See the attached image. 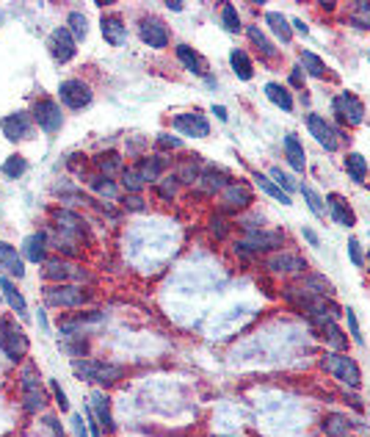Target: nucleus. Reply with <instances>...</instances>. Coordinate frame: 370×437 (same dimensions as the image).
<instances>
[{"instance_id": "nucleus-1", "label": "nucleus", "mask_w": 370, "mask_h": 437, "mask_svg": "<svg viewBox=\"0 0 370 437\" xmlns=\"http://www.w3.org/2000/svg\"><path fill=\"white\" fill-rule=\"evenodd\" d=\"M75 374L97 388H111L119 382L122 377V369L119 366H111V362H103V360H75L72 362Z\"/></svg>"}, {"instance_id": "nucleus-2", "label": "nucleus", "mask_w": 370, "mask_h": 437, "mask_svg": "<svg viewBox=\"0 0 370 437\" xmlns=\"http://www.w3.org/2000/svg\"><path fill=\"white\" fill-rule=\"evenodd\" d=\"M92 294L81 285H55V288H44V305L47 308H64V310H78L83 305H89Z\"/></svg>"}, {"instance_id": "nucleus-3", "label": "nucleus", "mask_w": 370, "mask_h": 437, "mask_svg": "<svg viewBox=\"0 0 370 437\" xmlns=\"http://www.w3.org/2000/svg\"><path fill=\"white\" fill-rule=\"evenodd\" d=\"M0 349H3L6 360L17 366V362L25 360V354H28V349H31V340H28V335L20 329V324H14V321H0Z\"/></svg>"}, {"instance_id": "nucleus-4", "label": "nucleus", "mask_w": 370, "mask_h": 437, "mask_svg": "<svg viewBox=\"0 0 370 437\" xmlns=\"http://www.w3.org/2000/svg\"><path fill=\"white\" fill-rule=\"evenodd\" d=\"M323 369H326L334 379H340L343 385H348V388H359V385H362V371H359V366H356V360H351L345 351H332V354H326V357H323Z\"/></svg>"}, {"instance_id": "nucleus-5", "label": "nucleus", "mask_w": 370, "mask_h": 437, "mask_svg": "<svg viewBox=\"0 0 370 437\" xmlns=\"http://www.w3.org/2000/svg\"><path fill=\"white\" fill-rule=\"evenodd\" d=\"M20 390H23V410H25V412L34 415V412H42V410H44L47 393H44L42 385H39V374H36V366H34V362L23 369Z\"/></svg>"}, {"instance_id": "nucleus-6", "label": "nucleus", "mask_w": 370, "mask_h": 437, "mask_svg": "<svg viewBox=\"0 0 370 437\" xmlns=\"http://www.w3.org/2000/svg\"><path fill=\"white\" fill-rule=\"evenodd\" d=\"M282 247V236L279 233H268V230H252L243 236V241L235 244L238 255L243 258H254L260 252H271V249H279Z\"/></svg>"}, {"instance_id": "nucleus-7", "label": "nucleus", "mask_w": 370, "mask_h": 437, "mask_svg": "<svg viewBox=\"0 0 370 437\" xmlns=\"http://www.w3.org/2000/svg\"><path fill=\"white\" fill-rule=\"evenodd\" d=\"M138 39L146 45V47H155V50H163L169 45V28L166 23L158 17V14H146L138 20Z\"/></svg>"}, {"instance_id": "nucleus-8", "label": "nucleus", "mask_w": 370, "mask_h": 437, "mask_svg": "<svg viewBox=\"0 0 370 437\" xmlns=\"http://www.w3.org/2000/svg\"><path fill=\"white\" fill-rule=\"evenodd\" d=\"M58 97H61V103L69 105L72 111H83V108H89L92 100H94L89 84H83L81 78H69V81H64V84L58 86Z\"/></svg>"}, {"instance_id": "nucleus-9", "label": "nucleus", "mask_w": 370, "mask_h": 437, "mask_svg": "<svg viewBox=\"0 0 370 437\" xmlns=\"http://www.w3.org/2000/svg\"><path fill=\"white\" fill-rule=\"evenodd\" d=\"M34 116L28 114V111H14V114H9V116H3L0 119V130H3V136L9 138V141H28V138H34Z\"/></svg>"}, {"instance_id": "nucleus-10", "label": "nucleus", "mask_w": 370, "mask_h": 437, "mask_svg": "<svg viewBox=\"0 0 370 437\" xmlns=\"http://www.w3.org/2000/svg\"><path fill=\"white\" fill-rule=\"evenodd\" d=\"M34 122H36V127H42L44 133H58L61 125H64L61 105H58L53 97L36 100V103H34Z\"/></svg>"}, {"instance_id": "nucleus-11", "label": "nucleus", "mask_w": 370, "mask_h": 437, "mask_svg": "<svg viewBox=\"0 0 370 437\" xmlns=\"http://www.w3.org/2000/svg\"><path fill=\"white\" fill-rule=\"evenodd\" d=\"M47 50H50V55H53L58 64H66V61L75 58L78 42H75V36L69 34L66 25H61V28H53V34L47 36Z\"/></svg>"}, {"instance_id": "nucleus-12", "label": "nucleus", "mask_w": 370, "mask_h": 437, "mask_svg": "<svg viewBox=\"0 0 370 437\" xmlns=\"http://www.w3.org/2000/svg\"><path fill=\"white\" fill-rule=\"evenodd\" d=\"M42 277L44 279H53V282H66V279H89V274L75 266V263H69V260H61V258H47L42 263Z\"/></svg>"}, {"instance_id": "nucleus-13", "label": "nucleus", "mask_w": 370, "mask_h": 437, "mask_svg": "<svg viewBox=\"0 0 370 437\" xmlns=\"http://www.w3.org/2000/svg\"><path fill=\"white\" fill-rule=\"evenodd\" d=\"M307 127H310V133H313V138L321 144V147L326 150V153H334L337 147H340V138H337V130L323 119V116H318V114H307Z\"/></svg>"}, {"instance_id": "nucleus-14", "label": "nucleus", "mask_w": 370, "mask_h": 437, "mask_svg": "<svg viewBox=\"0 0 370 437\" xmlns=\"http://www.w3.org/2000/svg\"><path fill=\"white\" fill-rule=\"evenodd\" d=\"M334 111H337L340 122H345V125H359L365 116V105L354 92H340L334 97Z\"/></svg>"}, {"instance_id": "nucleus-15", "label": "nucleus", "mask_w": 370, "mask_h": 437, "mask_svg": "<svg viewBox=\"0 0 370 437\" xmlns=\"http://www.w3.org/2000/svg\"><path fill=\"white\" fill-rule=\"evenodd\" d=\"M172 127L177 133L188 136V138H204L210 133V125H207V119L202 114H177L172 119Z\"/></svg>"}, {"instance_id": "nucleus-16", "label": "nucleus", "mask_w": 370, "mask_h": 437, "mask_svg": "<svg viewBox=\"0 0 370 437\" xmlns=\"http://www.w3.org/2000/svg\"><path fill=\"white\" fill-rule=\"evenodd\" d=\"M89 407H92V415L100 421V426L105 429V432H116V421H114V410H111V399H108V393H100V390H94L92 396H89Z\"/></svg>"}, {"instance_id": "nucleus-17", "label": "nucleus", "mask_w": 370, "mask_h": 437, "mask_svg": "<svg viewBox=\"0 0 370 437\" xmlns=\"http://www.w3.org/2000/svg\"><path fill=\"white\" fill-rule=\"evenodd\" d=\"M53 216H55V225L64 230V236H66V238H72V241H75V236L89 238V230H86L83 218H81L78 213H72V210H55Z\"/></svg>"}, {"instance_id": "nucleus-18", "label": "nucleus", "mask_w": 370, "mask_h": 437, "mask_svg": "<svg viewBox=\"0 0 370 437\" xmlns=\"http://www.w3.org/2000/svg\"><path fill=\"white\" fill-rule=\"evenodd\" d=\"M221 197H224V205H227L230 210H243V208L252 205L254 191H252L246 183H233V180H230V186L221 191Z\"/></svg>"}, {"instance_id": "nucleus-19", "label": "nucleus", "mask_w": 370, "mask_h": 437, "mask_svg": "<svg viewBox=\"0 0 370 437\" xmlns=\"http://www.w3.org/2000/svg\"><path fill=\"white\" fill-rule=\"evenodd\" d=\"M265 269L274 271V274H299V271H304V258L293 255V252H282V255L268 258Z\"/></svg>"}, {"instance_id": "nucleus-20", "label": "nucleus", "mask_w": 370, "mask_h": 437, "mask_svg": "<svg viewBox=\"0 0 370 437\" xmlns=\"http://www.w3.org/2000/svg\"><path fill=\"white\" fill-rule=\"evenodd\" d=\"M100 31H103V39L114 47H122L127 42V28H124L122 17H116V14H105L100 20Z\"/></svg>"}, {"instance_id": "nucleus-21", "label": "nucleus", "mask_w": 370, "mask_h": 437, "mask_svg": "<svg viewBox=\"0 0 370 437\" xmlns=\"http://www.w3.org/2000/svg\"><path fill=\"white\" fill-rule=\"evenodd\" d=\"M0 269H3L9 277H25V260L20 258V252L6 244V241H0Z\"/></svg>"}, {"instance_id": "nucleus-22", "label": "nucleus", "mask_w": 370, "mask_h": 437, "mask_svg": "<svg viewBox=\"0 0 370 437\" xmlns=\"http://www.w3.org/2000/svg\"><path fill=\"white\" fill-rule=\"evenodd\" d=\"M326 208H329V213H332V218H334L337 225H343V227H354V225H356V216H354L351 205H348L340 194H329Z\"/></svg>"}, {"instance_id": "nucleus-23", "label": "nucleus", "mask_w": 370, "mask_h": 437, "mask_svg": "<svg viewBox=\"0 0 370 437\" xmlns=\"http://www.w3.org/2000/svg\"><path fill=\"white\" fill-rule=\"evenodd\" d=\"M23 258L31 263H44L47 260V236L44 233H34L25 238L23 244Z\"/></svg>"}, {"instance_id": "nucleus-24", "label": "nucleus", "mask_w": 370, "mask_h": 437, "mask_svg": "<svg viewBox=\"0 0 370 437\" xmlns=\"http://www.w3.org/2000/svg\"><path fill=\"white\" fill-rule=\"evenodd\" d=\"M0 290H3V297L9 302V308L20 316V319H28V308H25V297L17 290V285L9 279V277H0Z\"/></svg>"}, {"instance_id": "nucleus-25", "label": "nucleus", "mask_w": 370, "mask_h": 437, "mask_svg": "<svg viewBox=\"0 0 370 437\" xmlns=\"http://www.w3.org/2000/svg\"><path fill=\"white\" fill-rule=\"evenodd\" d=\"M285 155H287V164H290L295 172H304V169H307L304 147H302V141L295 138L293 133H287V136H285Z\"/></svg>"}, {"instance_id": "nucleus-26", "label": "nucleus", "mask_w": 370, "mask_h": 437, "mask_svg": "<svg viewBox=\"0 0 370 437\" xmlns=\"http://www.w3.org/2000/svg\"><path fill=\"white\" fill-rule=\"evenodd\" d=\"M177 58H180V64H183L188 72H194V75H207V61H204L194 47L177 45Z\"/></svg>"}, {"instance_id": "nucleus-27", "label": "nucleus", "mask_w": 370, "mask_h": 437, "mask_svg": "<svg viewBox=\"0 0 370 437\" xmlns=\"http://www.w3.org/2000/svg\"><path fill=\"white\" fill-rule=\"evenodd\" d=\"M163 169H166V158H161V155L144 158V161L138 164V172H141V177H144V183H161Z\"/></svg>"}, {"instance_id": "nucleus-28", "label": "nucleus", "mask_w": 370, "mask_h": 437, "mask_svg": "<svg viewBox=\"0 0 370 437\" xmlns=\"http://www.w3.org/2000/svg\"><path fill=\"white\" fill-rule=\"evenodd\" d=\"M265 23H268V28H271V34L282 42V45H290L293 39V28H290V23L285 20V14H279V12H268L265 14Z\"/></svg>"}, {"instance_id": "nucleus-29", "label": "nucleus", "mask_w": 370, "mask_h": 437, "mask_svg": "<svg viewBox=\"0 0 370 437\" xmlns=\"http://www.w3.org/2000/svg\"><path fill=\"white\" fill-rule=\"evenodd\" d=\"M230 64H233V69H235V75L241 78V81H252V75H254V64H252V58H249V53L246 50H233L230 53Z\"/></svg>"}, {"instance_id": "nucleus-30", "label": "nucleus", "mask_w": 370, "mask_h": 437, "mask_svg": "<svg viewBox=\"0 0 370 437\" xmlns=\"http://www.w3.org/2000/svg\"><path fill=\"white\" fill-rule=\"evenodd\" d=\"M252 180H254V183H257V186H260L268 197H274L276 202H282V205H290V202H293V199H290V197H287V194H285V191H282V188H279L271 177H265L263 172H252Z\"/></svg>"}, {"instance_id": "nucleus-31", "label": "nucleus", "mask_w": 370, "mask_h": 437, "mask_svg": "<svg viewBox=\"0 0 370 437\" xmlns=\"http://www.w3.org/2000/svg\"><path fill=\"white\" fill-rule=\"evenodd\" d=\"M66 28H69L72 36H75V42H83V39L89 36V17H86L83 12H69Z\"/></svg>"}, {"instance_id": "nucleus-32", "label": "nucleus", "mask_w": 370, "mask_h": 437, "mask_svg": "<svg viewBox=\"0 0 370 437\" xmlns=\"http://www.w3.org/2000/svg\"><path fill=\"white\" fill-rule=\"evenodd\" d=\"M265 97H268L274 105H279L282 111H293V97H290V92H287L285 86H279V84H265Z\"/></svg>"}, {"instance_id": "nucleus-33", "label": "nucleus", "mask_w": 370, "mask_h": 437, "mask_svg": "<svg viewBox=\"0 0 370 437\" xmlns=\"http://www.w3.org/2000/svg\"><path fill=\"white\" fill-rule=\"evenodd\" d=\"M103 316L100 313H78V316H64L61 319V329L69 335V332H78L81 324H97Z\"/></svg>"}, {"instance_id": "nucleus-34", "label": "nucleus", "mask_w": 370, "mask_h": 437, "mask_svg": "<svg viewBox=\"0 0 370 437\" xmlns=\"http://www.w3.org/2000/svg\"><path fill=\"white\" fill-rule=\"evenodd\" d=\"M345 172H348V177H351L354 183H362L370 169H367V161H365L359 153H351V155H345Z\"/></svg>"}, {"instance_id": "nucleus-35", "label": "nucleus", "mask_w": 370, "mask_h": 437, "mask_svg": "<svg viewBox=\"0 0 370 437\" xmlns=\"http://www.w3.org/2000/svg\"><path fill=\"white\" fill-rule=\"evenodd\" d=\"M323 432L329 434V437H348V432H351V421L345 418V415H329L326 418V423H323Z\"/></svg>"}, {"instance_id": "nucleus-36", "label": "nucleus", "mask_w": 370, "mask_h": 437, "mask_svg": "<svg viewBox=\"0 0 370 437\" xmlns=\"http://www.w3.org/2000/svg\"><path fill=\"white\" fill-rule=\"evenodd\" d=\"M202 186L213 194V191H224L230 186V177L224 172H218V169H204L202 172Z\"/></svg>"}, {"instance_id": "nucleus-37", "label": "nucleus", "mask_w": 370, "mask_h": 437, "mask_svg": "<svg viewBox=\"0 0 370 437\" xmlns=\"http://www.w3.org/2000/svg\"><path fill=\"white\" fill-rule=\"evenodd\" d=\"M302 69L307 72V75H313V78H321L323 72H326V66H323L321 55H318V53H313V50H302Z\"/></svg>"}, {"instance_id": "nucleus-38", "label": "nucleus", "mask_w": 370, "mask_h": 437, "mask_svg": "<svg viewBox=\"0 0 370 437\" xmlns=\"http://www.w3.org/2000/svg\"><path fill=\"white\" fill-rule=\"evenodd\" d=\"M0 172H3L9 180H20V177L28 172V161H25L23 155H9V158H6V164H3V169H0Z\"/></svg>"}, {"instance_id": "nucleus-39", "label": "nucleus", "mask_w": 370, "mask_h": 437, "mask_svg": "<svg viewBox=\"0 0 370 437\" xmlns=\"http://www.w3.org/2000/svg\"><path fill=\"white\" fill-rule=\"evenodd\" d=\"M97 166H100V172H103L105 177H114V175L122 169V155H119L116 150H111V153H103V155L97 158Z\"/></svg>"}, {"instance_id": "nucleus-40", "label": "nucleus", "mask_w": 370, "mask_h": 437, "mask_svg": "<svg viewBox=\"0 0 370 437\" xmlns=\"http://www.w3.org/2000/svg\"><path fill=\"white\" fill-rule=\"evenodd\" d=\"M249 39H252V45H254V47H257L263 55H268V58H274V55H276V47H274V42H268V36H265V34H263L257 25H252V28H249Z\"/></svg>"}, {"instance_id": "nucleus-41", "label": "nucleus", "mask_w": 370, "mask_h": 437, "mask_svg": "<svg viewBox=\"0 0 370 437\" xmlns=\"http://www.w3.org/2000/svg\"><path fill=\"white\" fill-rule=\"evenodd\" d=\"M92 188H94V194H100V197H105V199H114V197H119V186H116V180L114 177H94L92 180Z\"/></svg>"}, {"instance_id": "nucleus-42", "label": "nucleus", "mask_w": 370, "mask_h": 437, "mask_svg": "<svg viewBox=\"0 0 370 437\" xmlns=\"http://www.w3.org/2000/svg\"><path fill=\"white\" fill-rule=\"evenodd\" d=\"M321 329H323L326 340L332 343V349H337V351H345V335H343V329H340L334 321H326V324H321Z\"/></svg>"}, {"instance_id": "nucleus-43", "label": "nucleus", "mask_w": 370, "mask_h": 437, "mask_svg": "<svg viewBox=\"0 0 370 437\" xmlns=\"http://www.w3.org/2000/svg\"><path fill=\"white\" fill-rule=\"evenodd\" d=\"M299 191H302V197L307 199V208H310L315 216H323V210H326V202L321 199V194H318L315 188H310V186H302Z\"/></svg>"}, {"instance_id": "nucleus-44", "label": "nucleus", "mask_w": 370, "mask_h": 437, "mask_svg": "<svg viewBox=\"0 0 370 437\" xmlns=\"http://www.w3.org/2000/svg\"><path fill=\"white\" fill-rule=\"evenodd\" d=\"M221 23H224V28H227V31H233V34H238V31H241L238 9H235L233 3H224V6H221Z\"/></svg>"}, {"instance_id": "nucleus-45", "label": "nucleus", "mask_w": 370, "mask_h": 437, "mask_svg": "<svg viewBox=\"0 0 370 437\" xmlns=\"http://www.w3.org/2000/svg\"><path fill=\"white\" fill-rule=\"evenodd\" d=\"M122 186L130 191V194H138L144 188V177L138 169H122Z\"/></svg>"}, {"instance_id": "nucleus-46", "label": "nucleus", "mask_w": 370, "mask_h": 437, "mask_svg": "<svg viewBox=\"0 0 370 437\" xmlns=\"http://www.w3.org/2000/svg\"><path fill=\"white\" fill-rule=\"evenodd\" d=\"M204 169H199V161H185L180 164V175H174L180 183H194L196 177H202Z\"/></svg>"}, {"instance_id": "nucleus-47", "label": "nucleus", "mask_w": 370, "mask_h": 437, "mask_svg": "<svg viewBox=\"0 0 370 437\" xmlns=\"http://www.w3.org/2000/svg\"><path fill=\"white\" fill-rule=\"evenodd\" d=\"M351 23H354V25H359V28H367V31H370V0H365V3H356V6H354Z\"/></svg>"}, {"instance_id": "nucleus-48", "label": "nucleus", "mask_w": 370, "mask_h": 437, "mask_svg": "<svg viewBox=\"0 0 370 437\" xmlns=\"http://www.w3.org/2000/svg\"><path fill=\"white\" fill-rule=\"evenodd\" d=\"M271 180H274V183H276V186H279L287 197H290V191H295V180H293V177H287V172H282V169H276V166L271 169Z\"/></svg>"}, {"instance_id": "nucleus-49", "label": "nucleus", "mask_w": 370, "mask_h": 437, "mask_svg": "<svg viewBox=\"0 0 370 437\" xmlns=\"http://www.w3.org/2000/svg\"><path fill=\"white\" fill-rule=\"evenodd\" d=\"M348 255H351V263H354V266H362V263H365V255H362L359 238H348Z\"/></svg>"}, {"instance_id": "nucleus-50", "label": "nucleus", "mask_w": 370, "mask_h": 437, "mask_svg": "<svg viewBox=\"0 0 370 437\" xmlns=\"http://www.w3.org/2000/svg\"><path fill=\"white\" fill-rule=\"evenodd\" d=\"M50 390H53V396H55V401H58V410L66 412V410H69V401H66V396H64V390H61V382L53 379V382H50Z\"/></svg>"}, {"instance_id": "nucleus-51", "label": "nucleus", "mask_w": 370, "mask_h": 437, "mask_svg": "<svg viewBox=\"0 0 370 437\" xmlns=\"http://www.w3.org/2000/svg\"><path fill=\"white\" fill-rule=\"evenodd\" d=\"M177 188H180V180H177V177H163V180H161V197H163V194H166V197H174Z\"/></svg>"}, {"instance_id": "nucleus-52", "label": "nucleus", "mask_w": 370, "mask_h": 437, "mask_svg": "<svg viewBox=\"0 0 370 437\" xmlns=\"http://www.w3.org/2000/svg\"><path fill=\"white\" fill-rule=\"evenodd\" d=\"M345 321H348V332H351V338H354L356 343H362V332H359V324H356L354 310H345Z\"/></svg>"}, {"instance_id": "nucleus-53", "label": "nucleus", "mask_w": 370, "mask_h": 437, "mask_svg": "<svg viewBox=\"0 0 370 437\" xmlns=\"http://www.w3.org/2000/svg\"><path fill=\"white\" fill-rule=\"evenodd\" d=\"M158 147H166V150H180L183 147V141L180 138H174V136H158Z\"/></svg>"}, {"instance_id": "nucleus-54", "label": "nucleus", "mask_w": 370, "mask_h": 437, "mask_svg": "<svg viewBox=\"0 0 370 437\" xmlns=\"http://www.w3.org/2000/svg\"><path fill=\"white\" fill-rule=\"evenodd\" d=\"M72 429H75V437H89V429L83 423V415H72Z\"/></svg>"}, {"instance_id": "nucleus-55", "label": "nucleus", "mask_w": 370, "mask_h": 437, "mask_svg": "<svg viewBox=\"0 0 370 437\" xmlns=\"http://www.w3.org/2000/svg\"><path fill=\"white\" fill-rule=\"evenodd\" d=\"M122 205H124L127 210H144V199H141L138 194H130V197H124V199H122Z\"/></svg>"}, {"instance_id": "nucleus-56", "label": "nucleus", "mask_w": 370, "mask_h": 437, "mask_svg": "<svg viewBox=\"0 0 370 437\" xmlns=\"http://www.w3.org/2000/svg\"><path fill=\"white\" fill-rule=\"evenodd\" d=\"M302 81H304V69H293V72H290V84H295V86H304Z\"/></svg>"}, {"instance_id": "nucleus-57", "label": "nucleus", "mask_w": 370, "mask_h": 437, "mask_svg": "<svg viewBox=\"0 0 370 437\" xmlns=\"http://www.w3.org/2000/svg\"><path fill=\"white\" fill-rule=\"evenodd\" d=\"M302 233H304V238H307V241H310V244H313V247H315V244H318V236H315V230H310V227H304V230H302Z\"/></svg>"}, {"instance_id": "nucleus-58", "label": "nucleus", "mask_w": 370, "mask_h": 437, "mask_svg": "<svg viewBox=\"0 0 370 437\" xmlns=\"http://www.w3.org/2000/svg\"><path fill=\"white\" fill-rule=\"evenodd\" d=\"M213 114L221 119V122H227V111L224 108H221V105H213Z\"/></svg>"}, {"instance_id": "nucleus-59", "label": "nucleus", "mask_w": 370, "mask_h": 437, "mask_svg": "<svg viewBox=\"0 0 370 437\" xmlns=\"http://www.w3.org/2000/svg\"><path fill=\"white\" fill-rule=\"evenodd\" d=\"M290 28H295L299 34H307V25H304L302 20H293V23H290Z\"/></svg>"}, {"instance_id": "nucleus-60", "label": "nucleus", "mask_w": 370, "mask_h": 437, "mask_svg": "<svg viewBox=\"0 0 370 437\" xmlns=\"http://www.w3.org/2000/svg\"><path fill=\"white\" fill-rule=\"evenodd\" d=\"M166 9H169V12H183L185 6H183V3H166Z\"/></svg>"}, {"instance_id": "nucleus-61", "label": "nucleus", "mask_w": 370, "mask_h": 437, "mask_svg": "<svg viewBox=\"0 0 370 437\" xmlns=\"http://www.w3.org/2000/svg\"><path fill=\"white\" fill-rule=\"evenodd\" d=\"M39 324H42V329H47L50 324H47V316H44V310H39Z\"/></svg>"}, {"instance_id": "nucleus-62", "label": "nucleus", "mask_w": 370, "mask_h": 437, "mask_svg": "<svg viewBox=\"0 0 370 437\" xmlns=\"http://www.w3.org/2000/svg\"><path fill=\"white\" fill-rule=\"evenodd\" d=\"M365 258H367V260H365V263H367V266H370V252H367V255H365Z\"/></svg>"}]
</instances>
